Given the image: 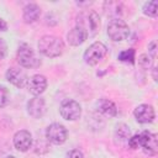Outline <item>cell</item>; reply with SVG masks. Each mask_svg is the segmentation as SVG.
Here are the masks:
<instances>
[{
    "label": "cell",
    "mask_w": 158,
    "mask_h": 158,
    "mask_svg": "<svg viewBox=\"0 0 158 158\" xmlns=\"http://www.w3.org/2000/svg\"><path fill=\"white\" fill-rule=\"evenodd\" d=\"M107 35L112 41L120 42L128 37L130 28L127 23L121 19H114L107 25Z\"/></svg>",
    "instance_id": "cell-4"
},
{
    "label": "cell",
    "mask_w": 158,
    "mask_h": 158,
    "mask_svg": "<svg viewBox=\"0 0 158 158\" xmlns=\"http://www.w3.org/2000/svg\"><path fill=\"white\" fill-rule=\"evenodd\" d=\"M156 46H157L156 41H152V42L148 44V52L151 53V56H152L153 58L156 57Z\"/></svg>",
    "instance_id": "cell-24"
},
{
    "label": "cell",
    "mask_w": 158,
    "mask_h": 158,
    "mask_svg": "<svg viewBox=\"0 0 158 158\" xmlns=\"http://www.w3.org/2000/svg\"><path fill=\"white\" fill-rule=\"evenodd\" d=\"M138 146L148 156H154L158 151L157 135L149 131H142L138 133Z\"/></svg>",
    "instance_id": "cell-6"
},
{
    "label": "cell",
    "mask_w": 158,
    "mask_h": 158,
    "mask_svg": "<svg viewBox=\"0 0 158 158\" xmlns=\"http://www.w3.org/2000/svg\"><path fill=\"white\" fill-rule=\"evenodd\" d=\"M77 27L81 28L88 37H93L100 28V17L93 10L83 11L77 17Z\"/></svg>",
    "instance_id": "cell-2"
},
{
    "label": "cell",
    "mask_w": 158,
    "mask_h": 158,
    "mask_svg": "<svg viewBox=\"0 0 158 158\" xmlns=\"http://www.w3.org/2000/svg\"><path fill=\"white\" fill-rule=\"evenodd\" d=\"M27 88H28V91L32 95H35V96L41 95L46 90V88H47V79H46V77L41 75V74L32 75L27 80Z\"/></svg>",
    "instance_id": "cell-9"
},
{
    "label": "cell",
    "mask_w": 158,
    "mask_h": 158,
    "mask_svg": "<svg viewBox=\"0 0 158 158\" xmlns=\"http://www.w3.org/2000/svg\"><path fill=\"white\" fill-rule=\"evenodd\" d=\"M14 146L20 152H26L32 146V136L28 131L21 130L17 131L14 136Z\"/></svg>",
    "instance_id": "cell-11"
},
{
    "label": "cell",
    "mask_w": 158,
    "mask_h": 158,
    "mask_svg": "<svg viewBox=\"0 0 158 158\" xmlns=\"http://www.w3.org/2000/svg\"><path fill=\"white\" fill-rule=\"evenodd\" d=\"M44 111H46V102L44 99H42L41 96H35L27 102V112L30 114V116L35 118H40L43 116Z\"/></svg>",
    "instance_id": "cell-13"
},
{
    "label": "cell",
    "mask_w": 158,
    "mask_h": 158,
    "mask_svg": "<svg viewBox=\"0 0 158 158\" xmlns=\"http://www.w3.org/2000/svg\"><path fill=\"white\" fill-rule=\"evenodd\" d=\"M6 53H7V46H6L5 41L2 38H0V60L5 58Z\"/></svg>",
    "instance_id": "cell-23"
},
{
    "label": "cell",
    "mask_w": 158,
    "mask_h": 158,
    "mask_svg": "<svg viewBox=\"0 0 158 158\" xmlns=\"http://www.w3.org/2000/svg\"><path fill=\"white\" fill-rule=\"evenodd\" d=\"M106 53H107V48L104 43L94 42L84 52V60L89 65H95L106 56Z\"/></svg>",
    "instance_id": "cell-5"
},
{
    "label": "cell",
    "mask_w": 158,
    "mask_h": 158,
    "mask_svg": "<svg viewBox=\"0 0 158 158\" xmlns=\"http://www.w3.org/2000/svg\"><path fill=\"white\" fill-rule=\"evenodd\" d=\"M59 112L62 115V117L64 120L68 121H75L80 117L81 115V107L79 105V102H77L75 100H70L67 99L60 104L59 107Z\"/></svg>",
    "instance_id": "cell-8"
},
{
    "label": "cell",
    "mask_w": 158,
    "mask_h": 158,
    "mask_svg": "<svg viewBox=\"0 0 158 158\" xmlns=\"http://www.w3.org/2000/svg\"><path fill=\"white\" fill-rule=\"evenodd\" d=\"M88 38L86 33L79 28V27H74L73 30H70L67 35V40H68V43L72 44V46H80L81 43L85 42V40Z\"/></svg>",
    "instance_id": "cell-16"
},
{
    "label": "cell",
    "mask_w": 158,
    "mask_h": 158,
    "mask_svg": "<svg viewBox=\"0 0 158 158\" xmlns=\"http://www.w3.org/2000/svg\"><path fill=\"white\" fill-rule=\"evenodd\" d=\"M68 136L67 128L62 123H51L46 130V138L48 142L53 144H62L65 142Z\"/></svg>",
    "instance_id": "cell-7"
},
{
    "label": "cell",
    "mask_w": 158,
    "mask_h": 158,
    "mask_svg": "<svg viewBox=\"0 0 158 158\" xmlns=\"http://www.w3.org/2000/svg\"><path fill=\"white\" fill-rule=\"evenodd\" d=\"M9 102V90L4 86L0 85V107H4Z\"/></svg>",
    "instance_id": "cell-20"
},
{
    "label": "cell",
    "mask_w": 158,
    "mask_h": 158,
    "mask_svg": "<svg viewBox=\"0 0 158 158\" xmlns=\"http://www.w3.org/2000/svg\"><path fill=\"white\" fill-rule=\"evenodd\" d=\"M6 79L12 85H15L17 88H22V86H25V84L27 81V75L22 69L12 67L6 70Z\"/></svg>",
    "instance_id": "cell-12"
},
{
    "label": "cell",
    "mask_w": 158,
    "mask_h": 158,
    "mask_svg": "<svg viewBox=\"0 0 158 158\" xmlns=\"http://www.w3.org/2000/svg\"><path fill=\"white\" fill-rule=\"evenodd\" d=\"M7 30V23L0 17V31H6Z\"/></svg>",
    "instance_id": "cell-25"
},
{
    "label": "cell",
    "mask_w": 158,
    "mask_h": 158,
    "mask_svg": "<svg viewBox=\"0 0 158 158\" xmlns=\"http://www.w3.org/2000/svg\"><path fill=\"white\" fill-rule=\"evenodd\" d=\"M40 15H41V9L36 4H28L23 7L22 17H23V21L27 23H32V22L37 21Z\"/></svg>",
    "instance_id": "cell-15"
},
{
    "label": "cell",
    "mask_w": 158,
    "mask_h": 158,
    "mask_svg": "<svg viewBox=\"0 0 158 158\" xmlns=\"http://www.w3.org/2000/svg\"><path fill=\"white\" fill-rule=\"evenodd\" d=\"M143 12L147 16L156 17L157 14H158V1L157 0H152V1L146 2L144 6H143Z\"/></svg>",
    "instance_id": "cell-18"
},
{
    "label": "cell",
    "mask_w": 158,
    "mask_h": 158,
    "mask_svg": "<svg viewBox=\"0 0 158 158\" xmlns=\"http://www.w3.org/2000/svg\"><path fill=\"white\" fill-rule=\"evenodd\" d=\"M135 117L141 123H148L152 122L156 117V112L152 105L148 104H141L135 109Z\"/></svg>",
    "instance_id": "cell-10"
},
{
    "label": "cell",
    "mask_w": 158,
    "mask_h": 158,
    "mask_svg": "<svg viewBox=\"0 0 158 158\" xmlns=\"http://www.w3.org/2000/svg\"><path fill=\"white\" fill-rule=\"evenodd\" d=\"M135 54H136L135 49L130 48V49H125V51L120 52L117 58H118L121 62H126V63L133 64V63H135Z\"/></svg>",
    "instance_id": "cell-19"
},
{
    "label": "cell",
    "mask_w": 158,
    "mask_h": 158,
    "mask_svg": "<svg viewBox=\"0 0 158 158\" xmlns=\"http://www.w3.org/2000/svg\"><path fill=\"white\" fill-rule=\"evenodd\" d=\"M96 109L100 114H102L104 116H107V117H115L117 115V109H116V105L109 100V99H100L98 102H96Z\"/></svg>",
    "instance_id": "cell-14"
},
{
    "label": "cell",
    "mask_w": 158,
    "mask_h": 158,
    "mask_svg": "<svg viewBox=\"0 0 158 158\" xmlns=\"http://www.w3.org/2000/svg\"><path fill=\"white\" fill-rule=\"evenodd\" d=\"M38 51L46 57L54 58L63 53L64 43L57 36L46 35V36H42L41 40L38 41Z\"/></svg>",
    "instance_id": "cell-1"
},
{
    "label": "cell",
    "mask_w": 158,
    "mask_h": 158,
    "mask_svg": "<svg viewBox=\"0 0 158 158\" xmlns=\"http://www.w3.org/2000/svg\"><path fill=\"white\" fill-rule=\"evenodd\" d=\"M16 58H17L19 64L25 68H36L41 64V60L36 57L33 49L26 43H22L19 47Z\"/></svg>",
    "instance_id": "cell-3"
},
{
    "label": "cell",
    "mask_w": 158,
    "mask_h": 158,
    "mask_svg": "<svg viewBox=\"0 0 158 158\" xmlns=\"http://www.w3.org/2000/svg\"><path fill=\"white\" fill-rule=\"evenodd\" d=\"M65 158H84V156L79 149H72L65 154Z\"/></svg>",
    "instance_id": "cell-22"
},
{
    "label": "cell",
    "mask_w": 158,
    "mask_h": 158,
    "mask_svg": "<svg viewBox=\"0 0 158 158\" xmlns=\"http://www.w3.org/2000/svg\"><path fill=\"white\" fill-rule=\"evenodd\" d=\"M138 64L142 67V68H148L151 65V58L147 54H141L139 58H138Z\"/></svg>",
    "instance_id": "cell-21"
},
{
    "label": "cell",
    "mask_w": 158,
    "mask_h": 158,
    "mask_svg": "<svg viewBox=\"0 0 158 158\" xmlns=\"http://www.w3.org/2000/svg\"><path fill=\"white\" fill-rule=\"evenodd\" d=\"M115 137L118 138V141L121 143H128V139L131 137V132H130V128L123 125V123H120L117 125L116 127V131H115Z\"/></svg>",
    "instance_id": "cell-17"
},
{
    "label": "cell",
    "mask_w": 158,
    "mask_h": 158,
    "mask_svg": "<svg viewBox=\"0 0 158 158\" xmlns=\"http://www.w3.org/2000/svg\"><path fill=\"white\" fill-rule=\"evenodd\" d=\"M6 158H15L14 156H9V157H6Z\"/></svg>",
    "instance_id": "cell-26"
}]
</instances>
